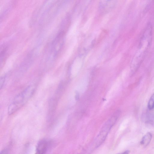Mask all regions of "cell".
Returning a JSON list of instances; mask_svg holds the SVG:
<instances>
[{"label": "cell", "instance_id": "1", "mask_svg": "<svg viewBox=\"0 0 154 154\" xmlns=\"http://www.w3.org/2000/svg\"><path fill=\"white\" fill-rule=\"evenodd\" d=\"M152 34L151 26L150 24H148L142 36L138 49L132 62L131 68L132 74L137 70L144 58L146 50L150 45Z\"/></svg>", "mask_w": 154, "mask_h": 154}, {"label": "cell", "instance_id": "2", "mask_svg": "<svg viewBox=\"0 0 154 154\" xmlns=\"http://www.w3.org/2000/svg\"><path fill=\"white\" fill-rule=\"evenodd\" d=\"M48 143L47 140L42 139L37 143L35 154H46L48 149Z\"/></svg>", "mask_w": 154, "mask_h": 154}, {"label": "cell", "instance_id": "3", "mask_svg": "<svg viewBox=\"0 0 154 154\" xmlns=\"http://www.w3.org/2000/svg\"><path fill=\"white\" fill-rule=\"evenodd\" d=\"M152 137V135L150 132L146 134L142 138L140 143L144 146H147L150 142Z\"/></svg>", "mask_w": 154, "mask_h": 154}, {"label": "cell", "instance_id": "4", "mask_svg": "<svg viewBox=\"0 0 154 154\" xmlns=\"http://www.w3.org/2000/svg\"><path fill=\"white\" fill-rule=\"evenodd\" d=\"M18 109V108L15 104L13 103H12L8 106V114L11 115L13 114Z\"/></svg>", "mask_w": 154, "mask_h": 154}, {"label": "cell", "instance_id": "5", "mask_svg": "<svg viewBox=\"0 0 154 154\" xmlns=\"http://www.w3.org/2000/svg\"><path fill=\"white\" fill-rule=\"evenodd\" d=\"M148 107L149 110L154 109V93L151 96L148 102Z\"/></svg>", "mask_w": 154, "mask_h": 154}, {"label": "cell", "instance_id": "6", "mask_svg": "<svg viewBox=\"0 0 154 154\" xmlns=\"http://www.w3.org/2000/svg\"><path fill=\"white\" fill-rule=\"evenodd\" d=\"M6 77V75H3L1 77L0 79V88L1 89L3 87L4 82H5V79Z\"/></svg>", "mask_w": 154, "mask_h": 154}, {"label": "cell", "instance_id": "7", "mask_svg": "<svg viewBox=\"0 0 154 154\" xmlns=\"http://www.w3.org/2000/svg\"><path fill=\"white\" fill-rule=\"evenodd\" d=\"M0 154H8V152L7 149H5L0 152Z\"/></svg>", "mask_w": 154, "mask_h": 154}, {"label": "cell", "instance_id": "8", "mask_svg": "<svg viewBox=\"0 0 154 154\" xmlns=\"http://www.w3.org/2000/svg\"><path fill=\"white\" fill-rule=\"evenodd\" d=\"M79 94L77 92H76L75 93V99L77 100H78L79 98Z\"/></svg>", "mask_w": 154, "mask_h": 154}, {"label": "cell", "instance_id": "9", "mask_svg": "<svg viewBox=\"0 0 154 154\" xmlns=\"http://www.w3.org/2000/svg\"><path fill=\"white\" fill-rule=\"evenodd\" d=\"M130 153V150H126L122 153H119V154H129Z\"/></svg>", "mask_w": 154, "mask_h": 154}, {"label": "cell", "instance_id": "10", "mask_svg": "<svg viewBox=\"0 0 154 154\" xmlns=\"http://www.w3.org/2000/svg\"><path fill=\"white\" fill-rule=\"evenodd\" d=\"M119 154V153H118V154Z\"/></svg>", "mask_w": 154, "mask_h": 154}]
</instances>
